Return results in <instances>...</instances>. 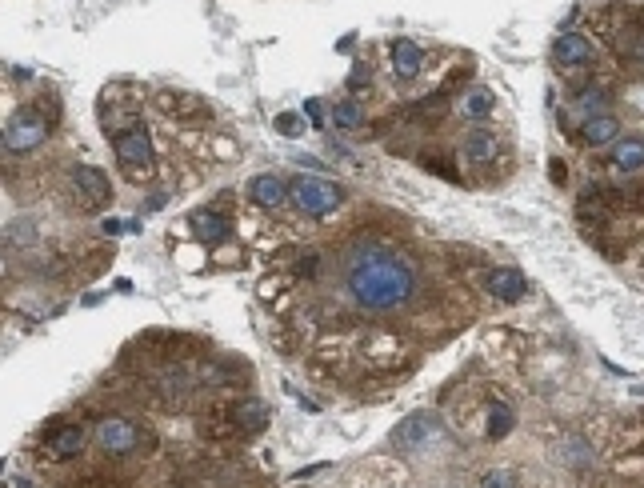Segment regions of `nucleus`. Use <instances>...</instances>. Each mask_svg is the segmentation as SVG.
<instances>
[{
    "label": "nucleus",
    "mask_w": 644,
    "mask_h": 488,
    "mask_svg": "<svg viewBox=\"0 0 644 488\" xmlns=\"http://www.w3.org/2000/svg\"><path fill=\"white\" fill-rule=\"evenodd\" d=\"M416 264L388 240H356L344 252V288L364 312H396L416 296Z\"/></svg>",
    "instance_id": "1"
},
{
    "label": "nucleus",
    "mask_w": 644,
    "mask_h": 488,
    "mask_svg": "<svg viewBox=\"0 0 644 488\" xmlns=\"http://www.w3.org/2000/svg\"><path fill=\"white\" fill-rule=\"evenodd\" d=\"M112 152H116V164L128 180H144L156 168V148H152L144 120H128L120 132H112Z\"/></svg>",
    "instance_id": "2"
},
{
    "label": "nucleus",
    "mask_w": 644,
    "mask_h": 488,
    "mask_svg": "<svg viewBox=\"0 0 644 488\" xmlns=\"http://www.w3.org/2000/svg\"><path fill=\"white\" fill-rule=\"evenodd\" d=\"M288 200L300 216H312V220H324L332 216L340 204H344V188L320 172H304V176H292L288 184Z\"/></svg>",
    "instance_id": "3"
},
{
    "label": "nucleus",
    "mask_w": 644,
    "mask_h": 488,
    "mask_svg": "<svg viewBox=\"0 0 644 488\" xmlns=\"http://www.w3.org/2000/svg\"><path fill=\"white\" fill-rule=\"evenodd\" d=\"M52 124H56V116L44 112L40 104H20V108L8 116V124H4V152H8V156H28V152H36V148L48 140Z\"/></svg>",
    "instance_id": "4"
},
{
    "label": "nucleus",
    "mask_w": 644,
    "mask_h": 488,
    "mask_svg": "<svg viewBox=\"0 0 644 488\" xmlns=\"http://www.w3.org/2000/svg\"><path fill=\"white\" fill-rule=\"evenodd\" d=\"M444 436V424L436 412H412L408 420H400L392 428V448L396 452H424L428 444H436Z\"/></svg>",
    "instance_id": "5"
},
{
    "label": "nucleus",
    "mask_w": 644,
    "mask_h": 488,
    "mask_svg": "<svg viewBox=\"0 0 644 488\" xmlns=\"http://www.w3.org/2000/svg\"><path fill=\"white\" fill-rule=\"evenodd\" d=\"M552 64L556 68H568V72H588L596 64V44L576 32V28H564L556 40H552Z\"/></svg>",
    "instance_id": "6"
},
{
    "label": "nucleus",
    "mask_w": 644,
    "mask_h": 488,
    "mask_svg": "<svg viewBox=\"0 0 644 488\" xmlns=\"http://www.w3.org/2000/svg\"><path fill=\"white\" fill-rule=\"evenodd\" d=\"M92 440H96L100 452H108V456H128V452L140 444V428H136L132 420H124V416H100Z\"/></svg>",
    "instance_id": "7"
},
{
    "label": "nucleus",
    "mask_w": 644,
    "mask_h": 488,
    "mask_svg": "<svg viewBox=\"0 0 644 488\" xmlns=\"http://www.w3.org/2000/svg\"><path fill=\"white\" fill-rule=\"evenodd\" d=\"M68 180H72V188L80 192V200H84L88 208H104V204L112 200V180H108V172L96 168V164H72Z\"/></svg>",
    "instance_id": "8"
},
{
    "label": "nucleus",
    "mask_w": 644,
    "mask_h": 488,
    "mask_svg": "<svg viewBox=\"0 0 644 488\" xmlns=\"http://www.w3.org/2000/svg\"><path fill=\"white\" fill-rule=\"evenodd\" d=\"M248 200L264 212H276L288 204V180L280 172H256L248 176Z\"/></svg>",
    "instance_id": "9"
},
{
    "label": "nucleus",
    "mask_w": 644,
    "mask_h": 488,
    "mask_svg": "<svg viewBox=\"0 0 644 488\" xmlns=\"http://www.w3.org/2000/svg\"><path fill=\"white\" fill-rule=\"evenodd\" d=\"M576 136H580V144H588V148H604V144H616L624 132H620V116L608 108V112H592V116H584L580 120V128H576Z\"/></svg>",
    "instance_id": "10"
},
{
    "label": "nucleus",
    "mask_w": 644,
    "mask_h": 488,
    "mask_svg": "<svg viewBox=\"0 0 644 488\" xmlns=\"http://www.w3.org/2000/svg\"><path fill=\"white\" fill-rule=\"evenodd\" d=\"M480 284H484V292L496 296L500 304H516V300L528 292V280H524L520 268H488V272L480 276Z\"/></svg>",
    "instance_id": "11"
},
{
    "label": "nucleus",
    "mask_w": 644,
    "mask_h": 488,
    "mask_svg": "<svg viewBox=\"0 0 644 488\" xmlns=\"http://www.w3.org/2000/svg\"><path fill=\"white\" fill-rule=\"evenodd\" d=\"M388 64H392L396 80H416L424 68V48L408 36H396V40H388Z\"/></svg>",
    "instance_id": "12"
},
{
    "label": "nucleus",
    "mask_w": 644,
    "mask_h": 488,
    "mask_svg": "<svg viewBox=\"0 0 644 488\" xmlns=\"http://www.w3.org/2000/svg\"><path fill=\"white\" fill-rule=\"evenodd\" d=\"M188 228H192V236H196L200 244H208V248L224 244V240H228V232H232L228 216H224V212H216V208H196V212L188 216Z\"/></svg>",
    "instance_id": "13"
},
{
    "label": "nucleus",
    "mask_w": 644,
    "mask_h": 488,
    "mask_svg": "<svg viewBox=\"0 0 644 488\" xmlns=\"http://www.w3.org/2000/svg\"><path fill=\"white\" fill-rule=\"evenodd\" d=\"M612 108V92L600 84V80H584V84H576L572 88V112L584 120V116H592V112H608Z\"/></svg>",
    "instance_id": "14"
},
{
    "label": "nucleus",
    "mask_w": 644,
    "mask_h": 488,
    "mask_svg": "<svg viewBox=\"0 0 644 488\" xmlns=\"http://www.w3.org/2000/svg\"><path fill=\"white\" fill-rule=\"evenodd\" d=\"M232 424H236L240 432L256 436V432L268 424V404H264L260 396H244V400H236V404H232Z\"/></svg>",
    "instance_id": "15"
},
{
    "label": "nucleus",
    "mask_w": 644,
    "mask_h": 488,
    "mask_svg": "<svg viewBox=\"0 0 644 488\" xmlns=\"http://www.w3.org/2000/svg\"><path fill=\"white\" fill-rule=\"evenodd\" d=\"M460 156H464L468 164H488V160L496 156V136H492L488 128H480V124H472L468 136L460 140Z\"/></svg>",
    "instance_id": "16"
},
{
    "label": "nucleus",
    "mask_w": 644,
    "mask_h": 488,
    "mask_svg": "<svg viewBox=\"0 0 644 488\" xmlns=\"http://www.w3.org/2000/svg\"><path fill=\"white\" fill-rule=\"evenodd\" d=\"M612 168L620 172H640L644 168V136H620L612 144Z\"/></svg>",
    "instance_id": "17"
},
{
    "label": "nucleus",
    "mask_w": 644,
    "mask_h": 488,
    "mask_svg": "<svg viewBox=\"0 0 644 488\" xmlns=\"http://www.w3.org/2000/svg\"><path fill=\"white\" fill-rule=\"evenodd\" d=\"M492 104H496V96H492V88H484V84H476V88H468V96L460 100V116L468 120V124H480L488 112H492Z\"/></svg>",
    "instance_id": "18"
},
{
    "label": "nucleus",
    "mask_w": 644,
    "mask_h": 488,
    "mask_svg": "<svg viewBox=\"0 0 644 488\" xmlns=\"http://www.w3.org/2000/svg\"><path fill=\"white\" fill-rule=\"evenodd\" d=\"M328 112H332L328 120H332V128H336V132H360V128H364V108H360L352 96L336 100Z\"/></svg>",
    "instance_id": "19"
},
{
    "label": "nucleus",
    "mask_w": 644,
    "mask_h": 488,
    "mask_svg": "<svg viewBox=\"0 0 644 488\" xmlns=\"http://www.w3.org/2000/svg\"><path fill=\"white\" fill-rule=\"evenodd\" d=\"M156 100V108H164L168 116H192V112H204V100H196V96H188V92H156L152 96Z\"/></svg>",
    "instance_id": "20"
},
{
    "label": "nucleus",
    "mask_w": 644,
    "mask_h": 488,
    "mask_svg": "<svg viewBox=\"0 0 644 488\" xmlns=\"http://www.w3.org/2000/svg\"><path fill=\"white\" fill-rule=\"evenodd\" d=\"M512 428H516V412H512L508 404H500V400H496V404H488V416H484V436H488V440H504Z\"/></svg>",
    "instance_id": "21"
},
{
    "label": "nucleus",
    "mask_w": 644,
    "mask_h": 488,
    "mask_svg": "<svg viewBox=\"0 0 644 488\" xmlns=\"http://www.w3.org/2000/svg\"><path fill=\"white\" fill-rule=\"evenodd\" d=\"M48 448H52L56 456H76V452L84 448V432H80L76 424H64V428H56V432L48 436Z\"/></svg>",
    "instance_id": "22"
},
{
    "label": "nucleus",
    "mask_w": 644,
    "mask_h": 488,
    "mask_svg": "<svg viewBox=\"0 0 644 488\" xmlns=\"http://www.w3.org/2000/svg\"><path fill=\"white\" fill-rule=\"evenodd\" d=\"M4 240H8L12 248H28V244H36V220H32V216H12V220H8V228H4Z\"/></svg>",
    "instance_id": "23"
},
{
    "label": "nucleus",
    "mask_w": 644,
    "mask_h": 488,
    "mask_svg": "<svg viewBox=\"0 0 644 488\" xmlns=\"http://www.w3.org/2000/svg\"><path fill=\"white\" fill-rule=\"evenodd\" d=\"M368 88H372V68H368V60H356V64H352V76H348V92L360 96V92H368Z\"/></svg>",
    "instance_id": "24"
},
{
    "label": "nucleus",
    "mask_w": 644,
    "mask_h": 488,
    "mask_svg": "<svg viewBox=\"0 0 644 488\" xmlns=\"http://www.w3.org/2000/svg\"><path fill=\"white\" fill-rule=\"evenodd\" d=\"M476 488H516V476H512V468H488Z\"/></svg>",
    "instance_id": "25"
},
{
    "label": "nucleus",
    "mask_w": 644,
    "mask_h": 488,
    "mask_svg": "<svg viewBox=\"0 0 644 488\" xmlns=\"http://www.w3.org/2000/svg\"><path fill=\"white\" fill-rule=\"evenodd\" d=\"M276 132H280V136H300V132H304L300 112H280V116H276Z\"/></svg>",
    "instance_id": "26"
},
{
    "label": "nucleus",
    "mask_w": 644,
    "mask_h": 488,
    "mask_svg": "<svg viewBox=\"0 0 644 488\" xmlns=\"http://www.w3.org/2000/svg\"><path fill=\"white\" fill-rule=\"evenodd\" d=\"M316 268H320V256H316V252H304V256L296 260V276H312Z\"/></svg>",
    "instance_id": "27"
},
{
    "label": "nucleus",
    "mask_w": 644,
    "mask_h": 488,
    "mask_svg": "<svg viewBox=\"0 0 644 488\" xmlns=\"http://www.w3.org/2000/svg\"><path fill=\"white\" fill-rule=\"evenodd\" d=\"M320 108H324V104H320L316 96H308V100H304V112L312 116V128H324V116H320Z\"/></svg>",
    "instance_id": "28"
},
{
    "label": "nucleus",
    "mask_w": 644,
    "mask_h": 488,
    "mask_svg": "<svg viewBox=\"0 0 644 488\" xmlns=\"http://www.w3.org/2000/svg\"><path fill=\"white\" fill-rule=\"evenodd\" d=\"M548 172H552V180H556V184H568V168H564V160H560V156H552V160H548Z\"/></svg>",
    "instance_id": "29"
},
{
    "label": "nucleus",
    "mask_w": 644,
    "mask_h": 488,
    "mask_svg": "<svg viewBox=\"0 0 644 488\" xmlns=\"http://www.w3.org/2000/svg\"><path fill=\"white\" fill-rule=\"evenodd\" d=\"M632 52H636V68L644 72V40H636V48H632Z\"/></svg>",
    "instance_id": "30"
},
{
    "label": "nucleus",
    "mask_w": 644,
    "mask_h": 488,
    "mask_svg": "<svg viewBox=\"0 0 644 488\" xmlns=\"http://www.w3.org/2000/svg\"><path fill=\"white\" fill-rule=\"evenodd\" d=\"M120 228H124V224H120V220H104V232H108V236H116V232H120Z\"/></svg>",
    "instance_id": "31"
}]
</instances>
